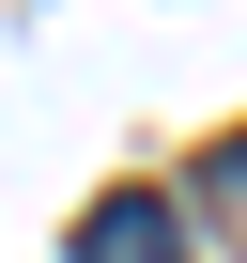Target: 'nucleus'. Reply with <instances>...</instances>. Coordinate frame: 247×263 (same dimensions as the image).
Wrapping results in <instances>:
<instances>
[{
  "label": "nucleus",
  "instance_id": "1",
  "mask_svg": "<svg viewBox=\"0 0 247 263\" xmlns=\"http://www.w3.org/2000/svg\"><path fill=\"white\" fill-rule=\"evenodd\" d=\"M77 263H186V232H170V201L123 186V201H93V217H77Z\"/></svg>",
  "mask_w": 247,
  "mask_h": 263
},
{
  "label": "nucleus",
  "instance_id": "2",
  "mask_svg": "<svg viewBox=\"0 0 247 263\" xmlns=\"http://www.w3.org/2000/svg\"><path fill=\"white\" fill-rule=\"evenodd\" d=\"M201 186H216V201H232V217H247V124H232V140H216V155H201Z\"/></svg>",
  "mask_w": 247,
  "mask_h": 263
}]
</instances>
